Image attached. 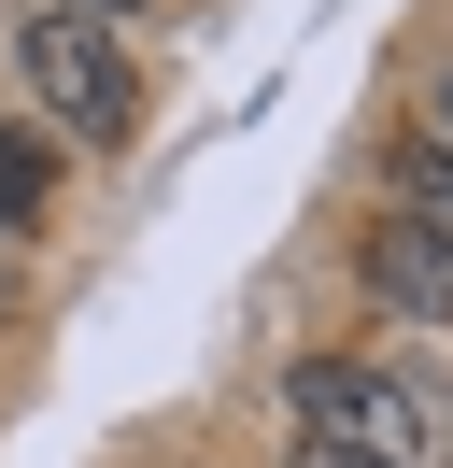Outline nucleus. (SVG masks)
<instances>
[{
    "label": "nucleus",
    "instance_id": "8",
    "mask_svg": "<svg viewBox=\"0 0 453 468\" xmlns=\"http://www.w3.org/2000/svg\"><path fill=\"white\" fill-rule=\"evenodd\" d=\"M439 143H453V71H439Z\"/></svg>",
    "mask_w": 453,
    "mask_h": 468
},
{
    "label": "nucleus",
    "instance_id": "9",
    "mask_svg": "<svg viewBox=\"0 0 453 468\" xmlns=\"http://www.w3.org/2000/svg\"><path fill=\"white\" fill-rule=\"evenodd\" d=\"M439 468H453V411H439Z\"/></svg>",
    "mask_w": 453,
    "mask_h": 468
},
{
    "label": "nucleus",
    "instance_id": "2",
    "mask_svg": "<svg viewBox=\"0 0 453 468\" xmlns=\"http://www.w3.org/2000/svg\"><path fill=\"white\" fill-rule=\"evenodd\" d=\"M15 71H28V100H43V128H71V143H128V114H142L128 43H113L100 15H57V0L15 29Z\"/></svg>",
    "mask_w": 453,
    "mask_h": 468
},
{
    "label": "nucleus",
    "instance_id": "5",
    "mask_svg": "<svg viewBox=\"0 0 453 468\" xmlns=\"http://www.w3.org/2000/svg\"><path fill=\"white\" fill-rule=\"evenodd\" d=\"M43 199H57V156H43V128H0V228H43Z\"/></svg>",
    "mask_w": 453,
    "mask_h": 468
},
{
    "label": "nucleus",
    "instance_id": "1",
    "mask_svg": "<svg viewBox=\"0 0 453 468\" xmlns=\"http://www.w3.org/2000/svg\"><path fill=\"white\" fill-rule=\"evenodd\" d=\"M283 411H298L311 454H383V468H439V398H411L368 355H298L283 369Z\"/></svg>",
    "mask_w": 453,
    "mask_h": 468
},
{
    "label": "nucleus",
    "instance_id": "6",
    "mask_svg": "<svg viewBox=\"0 0 453 468\" xmlns=\"http://www.w3.org/2000/svg\"><path fill=\"white\" fill-rule=\"evenodd\" d=\"M298 468H383V454H298Z\"/></svg>",
    "mask_w": 453,
    "mask_h": 468
},
{
    "label": "nucleus",
    "instance_id": "4",
    "mask_svg": "<svg viewBox=\"0 0 453 468\" xmlns=\"http://www.w3.org/2000/svg\"><path fill=\"white\" fill-rule=\"evenodd\" d=\"M383 213L453 228V143H439V128H396V143H383Z\"/></svg>",
    "mask_w": 453,
    "mask_h": 468
},
{
    "label": "nucleus",
    "instance_id": "3",
    "mask_svg": "<svg viewBox=\"0 0 453 468\" xmlns=\"http://www.w3.org/2000/svg\"><path fill=\"white\" fill-rule=\"evenodd\" d=\"M354 284L383 298V313H411V326H453V228L368 213V241H354Z\"/></svg>",
    "mask_w": 453,
    "mask_h": 468
},
{
    "label": "nucleus",
    "instance_id": "7",
    "mask_svg": "<svg viewBox=\"0 0 453 468\" xmlns=\"http://www.w3.org/2000/svg\"><path fill=\"white\" fill-rule=\"evenodd\" d=\"M57 15H128V0H57Z\"/></svg>",
    "mask_w": 453,
    "mask_h": 468
}]
</instances>
